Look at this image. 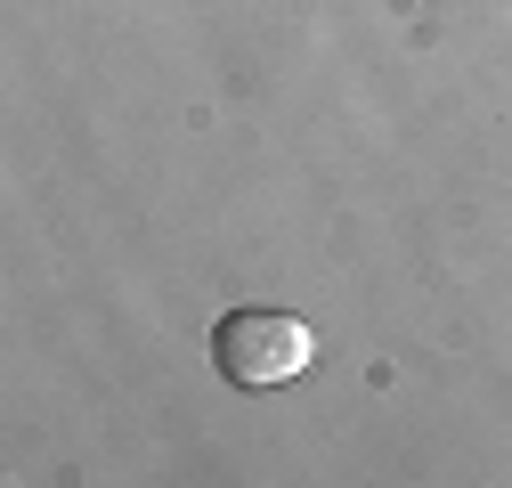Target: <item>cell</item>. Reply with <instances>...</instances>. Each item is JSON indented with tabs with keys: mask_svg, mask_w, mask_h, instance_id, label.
<instances>
[{
	"mask_svg": "<svg viewBox=\"0 0 512 488\" xmlns=\"http://www.w3.org/2000/svg\"><path fill=\"white\" fill-rule=\"evenodd\" d=\"M309 358H317V334L285 310H228L212 326V366L236 391H277V383L309 375Z\"/></svg>",
	"mask_w": 512,
	"mask_h": 488,
	"instance_id": "obj_1",
	"label": "cell"
}]
</instances>
